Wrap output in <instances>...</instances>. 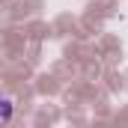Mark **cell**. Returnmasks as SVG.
<instances>
[{"instance_id":"6da1fadb","label":"cell","mask_w":128,"mask_h":128,"mask_svg":"<svg viewBox=\"0 0 128 128\" xmlns=\"http://www.w3.org/2000/svg\"><path fill=\"white\" fill-rule=\"evenodd\" d=\"M12 113H15L12 98H9V96H0V125H6V122L12 119Z\"/></svg>"}]
</instances>
